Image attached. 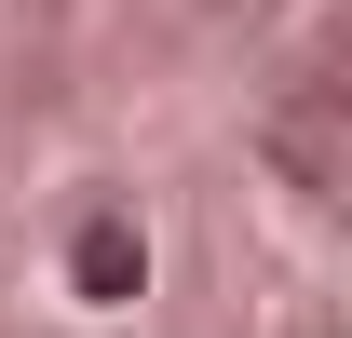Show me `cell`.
<instances>
[{
	"mask_svg": "<svg viewBox=\"0 0 352 338\" xmlns=\"http://www.w3.org/2000/svg\"><path fill=\"white\" fill-rule=\"evenodd\" d=\"M135 284H149V230H135L122 203H95L82 230H68V297H82V311H122Z\"/></svg>",
	"mask_w": 352,
	"mask_h": 338,
	"instance_id": "1",
	"label": "cell"
}]
</instances>
